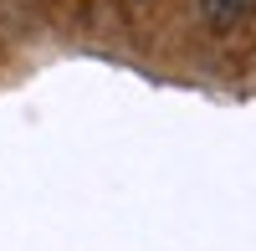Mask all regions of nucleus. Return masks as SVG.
Listing matches in <instances>:
<instances>
[{"instance_id": "obj_1", "label": "nucleus", "mask_w": 256, "mask_h": 251, "mask_svg": "<svg viewBox=\"0 0 256 251\" xmlns=\"http://www.w3.org/2000/svg\"><path fill=\"white\" fill-rule=\"evenodd\" d=\"M205 10H210V20H216V26H230V20H236V10H241V0H205Z\"/></svg>"}]
</instances>
